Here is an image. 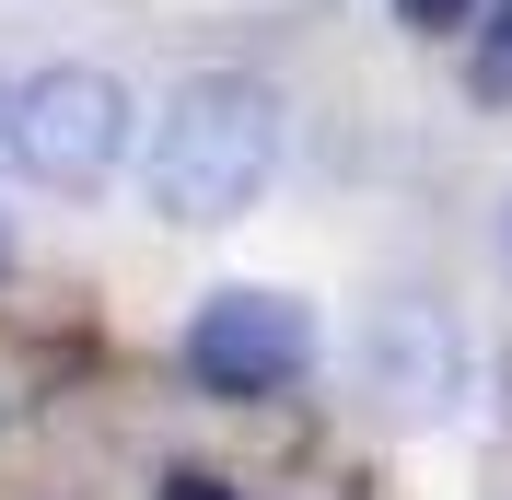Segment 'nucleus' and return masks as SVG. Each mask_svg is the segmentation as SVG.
<instances>
[{"mask_svg": "<svg viewBox=\"0 0 512 500\" xmlns=\"http://www.w3.org/2000/svg\"><path fill=\"white\" fill-rule=\"evenodd\" d=\"M268 175H280V94L256 70H187L152 128V210L210 233V221H245Z\"/></svg>", "mask_w": 512, "mask_h": 500, "instance_id": "1", "label": "nucleus"}, {"mask_svg": "<svg viewBox=\"0 0 512 500\" xmlns=\"http://www.w3.org/2000/svg\"><path fill=\"white\" fill-rule=\"evenodd\" d=\"M128 152V94H117V70H35L24 94H12V163H24L35 187H59V198H94L105 175H117Z\"/></svg>", "mask_w": 512, "mask_h": 500, "instance_id": "2", "label": "nucleus"}, {"mask_svg": "<svg viewBox=\"0 0 512 500\" xmlns=\"http://www.w3.org/2000/svg\"><path fill=\"white\" fill-rule=\"evenodd\" d=\"M187 373L198 396H291V384L315 373V314L291 303V291H210L187 326Z\"/></svg>", "mask_w": 512, "mask_h": 500, "instance_id": "3", "label": "nucleus"}, {"mask_svg": "<svg viewBox=\"0 0 512 500\" xmlns=\"http://www.w3.org/2000/svg\"><path fill=\"white\" fill-rule=\"evenodd\" d=\"M361 361H373V384L408 407V419L454 396V326H443L431 303H384V314H373V338H361Z\"/></svg>", "mask_w": 512, "mask_h": 500, "instance_id": "4", "label": "nucleus"}, {"mask_svg": "<svg viewBox=\"0 0 512 500\" xmlns=\"http://www.w3.org/2000/svg\"><path fill=\"white\" fill-rule=\"evenodd\" d=\"M478 94L512 105V0H501V12H478Z\"/></svg>", "mask_w": 512, "mask_h": 500, "instance_id": "5", "label": "nucleus"}, {"mask_svg": "<svg viewBox=\"0 0 512 500\" xmlns=\"http://www.w3.org/2000/svg\"><path fill=\"white\" fill-rule=\"evenodd\" d=\"M478 12H489V0H396V24H408V35H431V47L478 35Z\"/></svg>", "mask_w": 512, "mask_h": 500, "instance_id": "6", "label": "nucleus"}, {"mask_svg": "<svg viewBox=\"0 0 512 500\" xmlns=\"http://www.w3.org/2000/svg\"><path fill=\"white\" fill-rule=\"evenodd\" d=\"M163 500H233V489H222V477H198V466H175V477H163Z\"/></svg>", "mask_w": 512, "mask_h": 500, "instance_id": "7", "label": "nucleus"}, {"mask_svg": "<svg viewBox=\"0 0 512 500\" xmlns=\"http://www.w3.org/2000/svg\"><path fill=\"white\" fill-rule=\"evenodd\" d=\"M0 152H12V94H0Z\"/></svg>", "mask_w": 512, "mask_h": 500, "instance_id": "8", "label": "nucleus"}]
</instances>
